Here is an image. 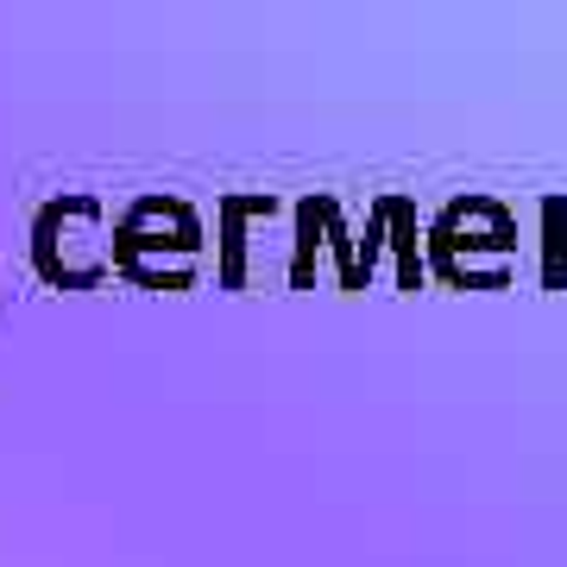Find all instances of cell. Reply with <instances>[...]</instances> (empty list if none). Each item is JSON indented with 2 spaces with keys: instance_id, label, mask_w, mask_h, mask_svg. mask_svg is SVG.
Segmentation results:
<instances>
[]
</instances>
